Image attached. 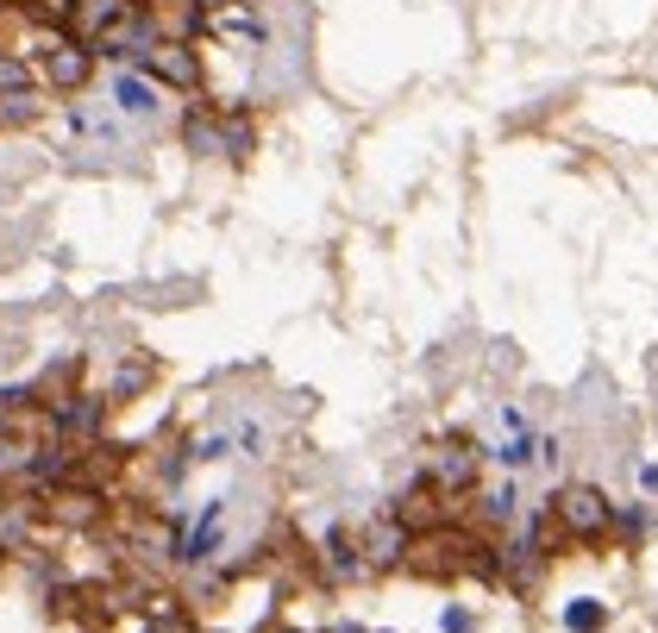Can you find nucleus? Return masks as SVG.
Returning a JSON list of instances; mask_svg holds the SVG:
<instances>
[{"mask_svg": "<svg viewBox=\"0 0 658 633\" xmlns=\"http://www.w3.org/2000/svg\"><path fill=\"white\" fill-rule=\"evenodd\" d=\"M552 521H558L564 539L596 546V539L615 527V502H608L602 489H590V483H571V489H558V496H552Z\"/></svg>", "mask_w": 658, "mask_h": 633, "instance_id": "1", "label": "nucleus"}, {"mask_svg": "<svg viewBox=\"0 0 658 633\" xmlns=\"http://www.w3.org/2000/svg\"><path fill=\"white\" fill-rule=\"evenodd\" d=\"M464 552H470V527H433V533L408 539L402 571L427 577V583H445V577H464Z\"/></svg>", "mask_w": 658, "mask_h": 633, "instance_id": "2", "label": "nucleus"}, {"mask_svg": "<svg viewBox=\"0 0 658 633\" xmlns=\"http://www.w3.org/2000/svg\"><path fill=\"white\" fill-rule=\"evenodd\" d=\"M477 464H483V458H477V445H470V439H464V445H445V452L433 458L427 483L445 489V496H477Z\"/></svg>", "mask_w": 658, "mask_h": 633, "instance_id": "3", "label": "nucleus"}, {"mask_svg": "<svg viewBox=\"0 0 658 633\" xmlns=\"http://www.w3.org/2000/svg\"><path fill=\"white\" fill-rule=\"evenodd\" d=\"M358 552H364L370 571H395V565L408 558V527L389 521V508H383V521H370V527L358 533Z\"/></svg>", "mask_w": 658, "mask_h": 633, "instance_id": "4", "label": "nucleus"}, {"mask_svg": "<svg viewBox=\"0 0 658 633\" xmlns=\"http://www.w3.org/2000/svg\"><path fill=\"white\" fill-rule=\"evenodd\" d=\"M151 76L176 82V88H195V82H201V63H195L188 44H157V51H151Z\"/></svg>", "mask_w": 658, "mask_h": 633, "instance_id": "5", "label": "nucleus"}, {"mask_svg": "<svg viewBox=\"0 0 658 633\" xmlns=\"http://www.w3.org/2000/svg\"><path fill=\"white\" fill-rule=\"evenodd\" d=\"M44 76H51V88H82L88 82V51H82V44H57V51H44Z\"/></svg>", "mask_w": 658, "mask_h": 633, "instance_id": "6", "label": "nucleus"}, {"mask_svg": "<svg viewBox=\"0 0 658 633\" xmlns=\"http://www.w3.org/2000/svg\"><path fill=\"white\" fill-rule=\"evenodd\" d=\"M26 13L38 26H69V19H76V0H26Z\"/></svg>", "mask_w": 658, "mask_h": 633, "instance_id": "7", "label": "nucleus"}, {"mask_svg": "<svg viewBox=\"0 0 658 633\" xmlns=\"http://www.w3.org/2000/svg\"><path fill=\"white\" fill-rule=\"evenodd\" d=\"M564 627H571V633H596V627H602V602H577V608H564Z\"/></svg>", "mask_w": 658, "mask_h": 633, "instance_id": "8", "label": "nucleus"}, {"mask_svg": "<svg viewBox=\"0 0 658 633\" xmlns=\"http://www.w3.org/2000/svg\"><path fill=\"white\" fill-rule=\"evenodd\" d=\"M0 13H7V0H0Z\"/></svg>", "mask_w": 658, "mask_h": 633, "instance_id": "9", "label": "nucleus"}]
</instances>
